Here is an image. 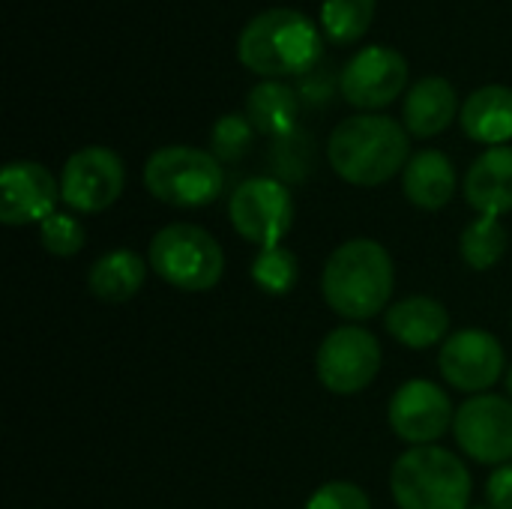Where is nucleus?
<instances>
[{
    "mask_svg": "<svg viewBox=\"0 0 512 509\" xmlns=\"http://www.w3.org/2000/svg\"><path fill=\"white\" fill-rule=\"evenodd\" d=\"M411 141L405 123L387 114H354L342 120L327 141L333 171L351 186H381L411 162Z\"/></svg>",
    "mask_w": 512,
    "mask_h": 509,
    "instance_id": "1",
    "label": "nucleus"
},
{
    "mask_svg": "<svg viewBox=\"0 0 512 509\" xmlns=\"http://www.w3.org/2000/svg\"><path fill=\"white\" fill-rule=\"evenodd\" d=\"M393 288V258L372 237H357L333 249L321 273V294L345 321H369L381 315Z\"/></svg>",
    "mask_w": 512,
    "mask_h": 509,
    "instance_id": "2",
    "label": "nucleus"
},
{
    "mask_svg": "<svg viewBox=\"0 0 512 509\" xmlns=\"http://www.w3.org/2000/svg\"><path fill=\"white\" fill-rule=\"evenodd\" d=\"M324 54L318 27L300 9L258 12L237 39L240 63L264 81L306 75Z\"/></svg>",
    "mask_w": 512,
    "mask_h": 509,
    "instance_id": "3",
    "label": "nucleus"
},
{
    "mask_svg": "<svg viewBox=\"0 0 512 509\" xmlns=\"http://www.w3.org/2000/svg\"><path fill=\"white\" fill-rule=\"evenodd\" d=\"M390 492L399 509H468L474 486L468 465L456 453L429 444L396 459Z\"/></svg>",
    "mask_w": 512,
    "mask_h": 509,
    "instance_id": "4",
    "label": "nucleus"
},
{
    "mask_svg": "<svg viewBox=\"0 0 512 509\" xmlns=\"http://www.w3.org/2000/svg\"><path fill=\"white\" fill-rule=\"evenodd\" d=\"M147 261L162 282L189 294L216 288L225 273V252L216 237L189 222L159 228L150 240Z\"/></svg>",
    "mask_w": 512,
    "mask_h": 509,
    "instance_id": "5",
    "label": "nucleus"
},
{
    "mask_svg": "<svg viewBox=\"0 0 512 509\" xmlns=\"http://www.w3.org/2000/svg\"><path fill=\"white\" fill-rule=\"evenodd\" d=\"M144 186L156 201L168 207L195 210L213 204L222 195L225 171L210 150L171 144V147H159L147 159Z\"/></svg>",
    "mask_w": 512,
    "mask_h": 509,
    "instance_id": "6",
    "label": "nucleus"
},
{
    "mask_svg": "<svg viewBox=\"0 0 512 509\" xmlns=\"http://www.w3.org/2000/svg\"><path fill=\"white\" fill-rule=\"evenodd\" d=\"M381 363L384 354L375 333L360 324H345L324 336L315 357V372L330 393L354 396L378 378Z\"/></svg>",
    "mask_w": 512,
    "mask_h": 509,
    "instance_id": "7",
    "label": "nucleus"
},
{
    "mask_svg": "<svg viewBox=\"0 0 512 509\" xmlns=\"http://www.w3.org/2000/svg\"><path fill=\"white\" fill-rule=\"evenodd\" d=\"M228 216L243 240L255 243L258 249H273L282 246V237L294 225V201L282 180L249 177L234 189Z\"/></svg>",
    "mask_w": 512,
    "mask_h": 509,
    "instance_id": "8",
    "label": "nucleus"
},
{
    "mask_svg": "<svg viewBox=\"0 0 512 509\" xmlns=\"http://www.w3.org/2000/svg\"><path fill=\"white\" fill-rule=\"evenodd\" d=\"M126 186V168L120 153L111 147H81L75 150L60 174V201L75 213L108 210Z\"/></svg>",
    "mask_w": 512,
    "mask_h": 509,
    "instance_id": "9",
    "label": "nucleus"
},
{
    "mask_svg": "<svg viewBox=\"0 0 512 509\" xmlns=\"http://www.w3.org/2000/svg\"><path fill=\"white\" fill-rule=\"evenodd\" d=\"M453 435L459 450L480 465L512 462V402L495 393H483L456 408Z\"/></svg>",
    "mask_w": 512,
    "mask_h": 509,
    "instance_id": "10",
    "label": "nucleus"
},
{
    "mask_svg": "<svg viewBox=\"0 0 512 509\" xmlns=\"http://www.w3.org/2000/svg\"><path fill=\"white\" fill-rule=\"evenodd\" d=\"M504 345L495 333L489 330H459L447 336L438 354V369L444 381L459 390V393H474L483 396L489 387H495L504 378Z\"/></svg>",
    "mask_w": 512,
    "mask_h": 509,
    "instance_id": "11",
    "label": "nucleus"
},
{
    "mask_svg": "<svg viewBox=\"0 0 512 509\" xmlns=\"http://www.w3.org/2000/svg\"><path fill=\"white\" fill-rule=\"evenodd\" d=\"M387 420L396 438H402L405 444L429 447L453 429L456 411H453L450 396L438 384L426 378H414V381H405L393 393Z\"/></svg>",
    "mask_w": 512,
    "mask_h": 509,
    "instance_id": "12",
    "label": "nucleus"
},
{
    "mask_svg": "<svg viewBox=\"0 0 512 509\" xmlns=\"http://www.w3.org/2000/svg\"><path fill=\"white\" fill-rule=\"evenodd\" d=\"M405 87H408V60L387 45L360 48L339 75L342 96L363 111H375L396 102Z\"/></svg>",
    "mask_w": 512,
    "mask_h": 509,
    "instance_id": "13",
    "label": "nucleus"
},
{
    "mask_svg": "<svg viewBox=\"0 0 512 509\" xmlns=\"http://www.w3.org/2000/svg\"><path fill=\"white\" fill-rule=\"evenodd\" d=\"M60 183L39 162L18 159L0 171V222L9 228L18 225H42L51 213H57Z\"/></svg>",
    "mask_w": 512,
    "mask_h": 509,
    "instance_id": "14",
    "label": "nucleus"
},
{
    "mask_svg": "<svg viewBox=\"0 0 512 509\" xmlns=\"http://www.w3.org/2000/svg\"><path fill=\"white\" fill-rule=\"evenodd\" d=\"M384 327L399 345L414 348V351H426L438 342H447L450 312L441 300L426 297V294H414V297H405L387 309Z\"/></svg>",
    "mask_w": 512,
    "mask_h": 509,
    "instance_id": "15",
    "label": "nucleus"
},
{
    "mask_svg": "<svg viewBox=\"0 0 512 509\" xmlns=\"http://www.w3.org/2000/svg\"><path fill=\"white\" fill-rule=\"evenodd\" d=\"M465 201L480 216H504L512 210V147H489L465 174Z\"/></svg>",
    "mask_w": 512,
    "mask_h": 509,
    "instance_id": "16",
    "label": "nucleus"
},
{
    "mask_svg": "<svg viewBox=\"0 0 512 509\" xmlns=\"http://www.w3.org/2000/svg\"><path fill=\"white\" fill-rule=\"evenodd\" d=\"M456 111H462L456 87L441 75H429L408 90L402 117H405L408 135L435 138L456 120Z\"/></svg>",
    "mask_w": 512,
    "mask_h": 509,
    "instance_id": "17",
    "label": "nucleus"
},
{
    "mask_svg": "<svg viewBox=\"0 0 512 509\" xmlns=\"http://www.w3.org/2000/svg\"><path fill=\"white\" fill-rule=\"evenodd\" d=\"M462 129L471 141L489 147H507L512 138V90L504 84H486L474 90L462 111Z\"/></svg>",
    "mask_w": 512,
    "mask_h": 509,
    "instance_id": "18",
    "label": "nucleus"
},
{
    "mask_svg": "<svg viewBox=\"0 0 512 509\" xmlns=\"http://www.w3.org/2000/svg\"><path fill=\"white\" fill-rule=\"evenodd\" d=\"M402 192L420 210H441L456 195V168L441 150H420L402 171Z\"/></svg>",
    "mask_w": 512,
    "mask_h": 509,
    "instance_id": "19",
    "label": "nucleus"
},
{
    "mask_svg": "<svg viewBox=\"0 0 512 509\" xmlns=\"http://www.w3.org/2000/svg\"><path fill=\"white\" fill-rule=\"evenodd\" d=\"M147 267L150 261H144L132 249H111L93 261L87 273V288L102 303H126L144 288Z\"/></svg>",
    "mask_w": 512,
    "mask_h": 509,
    "instance_id": "20",
    "label": "nucleus"
},
{
    "mask_svg": "<svg viewBox=\"0 0 512 509\" xmlns=\"http://www.w3.org/2000/svg\"><path fill=\"white\" fill-rule=\"evenodd\" d=\"M246 117L255 132L270 138L294 135L300 117V96L282 81H261L246 96Z\"/></svg>",
    "mask_w": 512,
    "mask_h": 509,
    "instance_id": "21",
    "label": "nucleus"
},
{
    "mask_svg": "<svg viewBox=\"0 0 512 509\" xmlns=\"http://www.w3.org/2000/svg\"><path fill=\"white\" fill-rule=\"evenodd\" d=\"M507 228L498 216H477L465 231H462V240H459V252H462V261L471 267V270H492L504 252H507Z\"/></svg>",
    "mask_w": 512,
    "mask_h": 509,
    "instance_id": "22",
    "label": "nucleus"
},
{
    "mask_svg": "<svg viewBox=\"0 0 512 509\" xmlns=\"http://www.w3.org/2000/svg\"><path fill=\"white\" fill-rule=\"evenodd\" d=\"M378 0H324L321 6V27L324 36L336 45H351L366 36L372 27Z\"/></svg>",
    "mask_w": 512,
    "mask_h": 509,
    "instance_id": "23",
    "label": "nucleus"
},
{
    "mask_svg": "<svg viewBox=\"0 0 512 509\" xmlns=\"http://www.w3.org/2000/svg\"><path fill=\"white\" fill-rule=\"evenodd\" d=\"M300 279V261L291 249L285 246H273V249H261L252 261V282L270 294V297H285L294 291Z\"/></svg>",
    "mask_w": 512,
    "mask_h": 509,
    "instance_id": "24",
    "label": "nucleus"
},
{
    "mask_svg": "<svg viewBox=\"0 0 512 509\" xmlns=\"http://www.w3.org/2000/svg\"><path fill=\"white\" fill-rule=\"evenodd\" d=\"M255 138V126L246 114H225L210 129V153L219 162H237L249 153Z\"/></svg>",
    "mask_w": 512,
    "mask_h": 509,
    "instance_id": "25",
    "label": "nucleus"
},
{
    "mask_svg": "<svg viewBox=\"0 0 512 509\" xmlns=\"http://www.w3.org/2000/svg\"><path fill=\"white\" fill-rule=\"evenodd\" d=\"M39 240L42 249L57 255V258H72L84 249L87 243V231L84 225L69 216V213H51L42 225H39Z\"/></svg>",
    "mask_w": 512,
    "mask_h": 509,
    "instance_id": "26",
    "label": "nucleus"
},
{
    "mask_svg": "<svg viewBox=\"0 0 512 509\" xmlns=\"http://www.w3.org/2000/svg\"><path fill=\"white\" fill-rule=\"evenodd\" d=\"M306 509H372V504L360 486H354L348 480H333L312 492V498L306 501Z\"/></svg>",
    "mask_w": 512,
    "mask_h": 509,
    "instance_id": "27",
    "label": "nucleus"
},
{
    "mask_svg": "<svg viewBox=\"0 0 512 509\" xmlns=\"http://www.w3.org/2000/svg\"><path fill=\"white\" fill-rule=\"evenodd\" d=\"M486 498L492 509H512V462L495 468V474L486 483Z\"/></svg>",
    "mask_w": 512,
    "mask_h": 509,
    "instance_id": "28",
    "label": "nucleus"
},
{
    "mask_svg": "<svg viewBox=\"0 0 512 509\" xmlns=\"http://www.w3.org/2000/svg\"><path fill=\"white\" fill-rule=\"evenodd\" d=\"M507 396H510V402H512V366L507 369Z\"/></svg>",
    "mask_w": 512,
    "mask_h": 509,
    "instance_id": "29",
    "label": "nucleus"
},
{
    "mask_svg": "<svg viewBox=\"0 0 512 509\" xmlns=\"http://www.w3.org/2000/svg\"><path fill=\"white\" fill-rule=\"evenodd\" d=\"M468 509H492V507H468Z\"/></svg>",
    "mask_w": 512,
    "mask_h": 509,
    "instance_id": "30",
    "label": "nucleus"
}]
</instances>
